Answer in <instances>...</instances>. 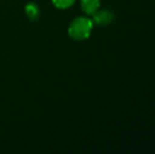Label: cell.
I'll use <instances>...</instances> for the list:
<instances>
[{
    "mask_svg": "<svg viewBox=\"0 0 155 154\" xmlns=\"http://www.w3.org/2000/svg\"><path fill=\"white\" fill-rule=\"evenodd\" d=\"M93 29V21L86 17H78L69 27V35L75 40H84L90 36Z\"/></svg>",
    "mask_w": 155,
    "mask_h": 154,
    "instance_id": "cell-1",
    "label": "cell"
},
{
    "mask_svg": "<svg viewBox=\"0 0 155 154\" xmlns=\"http://www.w3.org/2000/svg\"><path fill=\"white\" fill-rule=\"evenodd\" d=\"M114 19H115V15L111 10L96 11L93 14V21L100 25H110Z\"/></svg>",
    "mask_w": 155,
    "mask_h": 154,
    "instance_id": "cell-2",
    "label": "cell"
},
{
    "mask_svg": "<svg viewBox=\"0 0 155 154\" xmlns=\"http://www.w3.org/2000/svg\"><path fill=\"white\" fill-rule=\"evenodd\" d=\"M100 0H80L81 8L84 13L89 15H93L99 8Z\"/></svg>",
    "mask_w": 155,
    "mask_h": 154,
    "instance_id": "cell-3",
    "label": "cell"
},
{
    "mask_svg": "<svg viewBox=\"0 0 155 154\" xmlns=\"http://www.w3.org/2000/svg\"><path fill=\"white\" fill-rule=\"evenodd\" d=\"M25 13H27V15L29 16L30 19L36 20L39 16V8L37 6V4L32 3V2L27 4V6H25Z\"/></svg>",
    "mask_w": 155,
    "mask_h": 154,
    "instance_id": "cell-4",
    "label": "cell"
},
{
    "mask_svg": "<svg viewBox=\"0 0 155 154\" xmlns=\"http://www.w3.org/2000/svg\"><path fill=\"white\" fill-rule=\"evenodd\" d=\"M55 6L59 8H67L75 2V0H52Z\"/></svg>",
    "mask_w": 155,
    "mask_h": 154,
    "instance_id": "cell-5",
    "label": "cell"
}]
</instances>
